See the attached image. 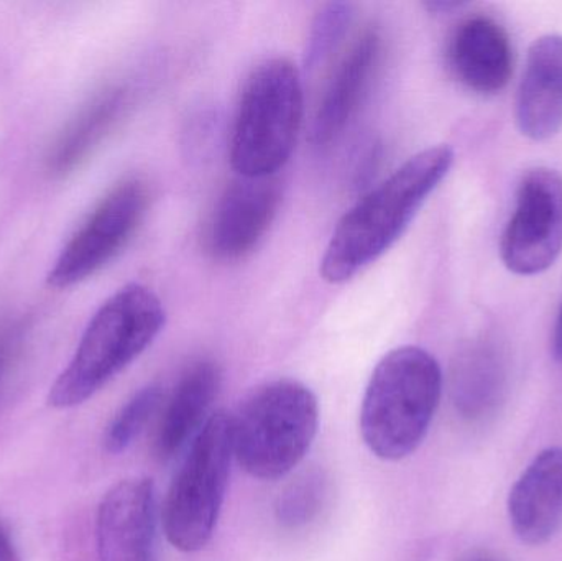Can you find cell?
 Wrapping results in <instances>:
<instances>
[{
  "instance_id": "1",
  "label": "cell",
  "mask_w": 562,
  "mask_h": 561,
  "mask_svg": "<svg viewBox=\"0 0 562 561\" xmlns=\"http://www.w3.org/2000/svg\"><path fill=\"white\" fill-rule=\"evenodd\" d=\"M452 164L454 150L448 145L426 148L357 201L330 236L321 277L339 285L379 260L408 229Z\"/></svg>"
},
{
  "instance_id": "2",
  "label": "cell",
  "mask_w": 562,
  "mask_h": 561,
  "mask_svg": "<svg viewBox=\"0 0 562 561\" xmlns=\"http://www.w3.org/2000/svg\"><path fill=\"white\" fill-rule=\"evenodd\" d=\"M167 322L157 293L131 283L102 303L48 395L55 408L85 404L158 338Z\"/></svg>"
},
{
  "instance_id": "3",
  "label": "cell",
  "mask_w": 562,
  "mask_h": 561,
  "mask_svg": "<svg viewBox=\"0 0 562 561\" xmlns=\"http://www.w3.org/2000/svg\"><path fill=\"white\" fill-rule=\"evenodd\" d=\"M442 372L418 346H402L380 359L360 408L363 444L380 460L400 461L418 450L438 411Z\"/></svg>"
},
{
  "instance_id": "4",
  "label": "cell",
  "mask_w": 562,
  "mask_h": 561,
  "mask_svg": "<svg viewBox=\"0 0 562 561\" xmlns=\"http://www.w3.org/2000/svg\"><path fill=\"white\" fill-rule=\"evenodd\" d=\"M317 425L319 404L310 388L293 379L267 382L233 415L234 458L257 480H281L306 457Z\"/></svg>"
},
{
  "instance_id": "5",
  "label": "cell",
  "mask_w": 562,
  "mask_h": 561,
  "mask_svg": "<svg viewBox=\"0 0 562 561\" xmlns=\"http://www.w3.org/2000/svg\"><path fill=\"white\" fill-rule=\"evenodd\" d=\"M303 124V85L286 58L260 63L247 78L231 137L239 177H276L290 160Z\"/></svg>"
},
{
  "instance_id": "6",
  "label": "cell",
  "mask_w": 562,
  "mask_h": 561,
  "mask_svg": "<svg viewBox=\"0 0 562 561\" xmlns=\"http://www.w3.org/2000/svg\"><path fill=\"white\" fill-rule=\"evenodd\" d=\"M233 458V415L214 412L187 448L161 506V527L175 549L198 552L213 539Z\"/></svg>"
},
{
  "instance_id": "7",
  "label": "cell",
  "mask_w": 562,
  "mask_h": 561,
  "mask_svg": "<svg viewBox=\"0 0 562 561\" xmlns=\"http://www.w3.org/2000/svg\"><path fill=\"white\" fill-rule=\"evenodd\" d=\"M147 206V184L142 180H125L109 191L63 247L49 270V285L68 289L99 272L127 246Z\"/></svg>"
},
{
  "instance_id": "8",
  "label": "cell",
  "mask_w": 562,
  "mask_h": 561,
  "mask_svg": "<svg viewBox=\"0 0 562 561\" xmlns=\"http://www.w3.org/2000/svg\"><path fill=\"white\" fill-rule=\"evenodd\" d=\"M562 253V175L531 168L517 188L515 211L505 227L501 256L517 276H538Z\"/></svg>"
},
{
  "instance_id": "9",
  "label": "cell",
  "mask_w": 562,
  "mask_h": 561,
  "mask_svg": "<svg viewBox=\"0 0 562 561\" xmlns=\"http://www.w3.org/2000/svg\"><path fill=\"white\" fill-rule=\"evenodd\" d=\"M281 200L276 177L234 180L221 194L207 221L204 246L223 262L249 256L276 220Z\"/></svg>"
},
{
  "instance_id": "10",
  "label": "cell",
  "mask_w": 562,
  "mask_h": 561,
  "mask_svg": "<svg viewBox=\"0 0 562 561\" xmlns=\"http://www.w3.org/2000/svg\"><path fill=\"white\" fill-rule=\"evenodd\" d=\"M161 510L147 478L115 484L99 506V561H158Z\"/></svg>"
},
{
  "instance_id": "11",
  "label": "cell",
  "mask_w": 562,
  "mask_h": 561,
  "mask_svg": "<svg viewBox=\"0 0 562 561\" xmlns=\"http://www.w3.org/2000/svg\"><path fill=\"white\" fill-rule=\"evenodd\" d=\"M448 58L456 78L479 94H497L514 72L510 36L487 15H472L459 23L449 40Z\"/></svg>"
},
{
  "instance_id": "12",
  "label": "cell",
  "mask_w": 562,
  "mask_h": 561,
  "mask_svg": "<svg viewBox=\"0 0 562 561\" xmlns=\"http://www.w3.org/2000/svg\"><path fill=\"white\" fill-rule=\"evenodd\" d=\"M382 45L379 30H366L337 66L311 127L316 147H326L346 131L379 68Z\"/></svg>"
},
{
  "instance_id": "13",
  "label": "cell",
  "mask_w": 562,
  "mask_h": 561,
  "mask_svg": "<svg viewBox=\"0 0 562 561\" xmlns=\"http://www.w3.org/2000/svg\"><path fill=\"white\" fill-rule=\"evenodd\" d=\"M515 536L528 546L550 542L562 527V448L541 451L508 497Z\"/></svg>"
},
{
  "instance_id": "14",
  "label": "cell",
  "mask_w": 562,
  "mask_h": 561,
  "mask_svg": "<svg viewBox=\"0 0 562 561\" xmlns=\"http://www.w3.org/2000/svg\"><path fill=\"white\" fill-rule=\"evenodd\" d=\"M220 388L221 369L216 362L200 359L184 369L173 391L161 404L154 441L158 460H173L190 447L211 417L207 414Z\"/></svg>"
},
{
  "instance_id": "15",
  "label": "cell",
  "mask_w": 562,
  "mask_h": 561,
  "mask_svg": "<svg viewBox=\"0 0 562 561\" xmlns=\"http://www.w3.org/2000/svg\"><path fill=\"white\" fill-rule=\"evenodd\" d=\"M517 125L531 141H548L562 128V36L544 35L528 49L517 96Z\"/></svg>"
},
{
  "instance_id": "16",
  "label": "cell",
  "mask_w": 562,
  "mask_h": 561,
  "mask_svg": "<svg viewBox=\"0 0 562 561\" xmlns=\"http://www.w3.org/2000/svg\"><path fill=\"white\" fill-rule=\"evenodd\" d=\"M504 391V364L494 349L474 346L458 356L451 371V397L462 417L484 420L497 411Z\"/></svg>"
},
{
  "instance_id": "17",
  "label": "cell",
  "mask_w": 562,
  "mask_h": 561,
  "mask_svg": "<svg viewBox=\"0 0 562 561\" xmlns=\"http://www.w3.org/2000/svg\"><path fill=\"white\" fill-rule=\"evenodd\" d=\"M125 105L127 89L114 86L99 92L59 135L48 157L49 171L63 177L75 170L111 131Z\"/></svg>"
},
{
  "instance_id": "18",
  "label": "cell",
  "mask_w": 562,
  "mask_h": 561,
  "mask_svg": "<svg viewBox=\"0 0 562 561\" xmlns=\"http://www.w3.org/2000/svg\"><path fill=\"white\" fill-rule=\"evenodd\" d=\"M329 496L326 474L310 470L294 478L281 491L276 504V517L284 529L297 530L319 517Z\"/></svg>"
},
{
  "instance_id": "19",
  "label": "cell",
  "mask_w": 562,
  "mask_h": 561,
  "mask_svg": "<svg viewBox=\"0 0 562 561\" xmlns=\"http://www.w3.org/2000/svg\"><path fill=\"white\" fill-rule=\"evenodd\" d=\"M164 399V389L158 384L147 385L128 399L105 431L104 444L109 453L119 455L127 450L160 411Z\"/></svg>"
},
{
  "instance_id": "20",
  "label": "cell",
  "mask_w": 562,
  "mask_h": 561,
  "mask_svg": "<svg viewBox=\"0 0 562 561\" xmlns=\"http://www.w3.org/2000/svg\"><path fill=\"white\" fill-rule=\"evenodd\" d=\"M352 16V7L349 3H329L317 13L307 38V68H316L333 55L334 49L342 42Z\"/></svg>"
},
{
  "instance_id": "21",
  "label": "cell",
  "mask_w": 562,
  "mask_h": 561,
  "mask_svg": "<svg viewBox=\"0 0 562 561\" xmlns=\"http://www.w3.org/2000/svg\"><path fill=\"white\" fill-rule=\"evenodd\" d=\"M22 345L23 328L20 323L15 319L0 318V399L19 361Z\"/></svg>"
},
{
  "instance_id": "22",
  "label": "cell",
  "mask_w": 562,
  "mask_h": 561,
  "mask_svg": "<svg viewBox=\"0 0 562 561\" xmlns=\"http://www.w3.org/2000/svg\"><path fill=\"white\" fill-rule=\"evenodd\" d=\"M0 561H22L15 547H13L12 540L2 527H0Z\"/></svg>"
},
{
  "instance_id": "23",
  "label": "cell",
  "mask_w": 562,
  "mask_h": 561,
  "mask_svg": "<svg viewBox=\"0 0 562 561\" xmlns=\"http://www.w3.org/2000/svg\"><path fill=\"white\" fill-rule=\"evenodd\" d=\"M553 351L558 361L562 362V306L560 315H558L557 326H554Z\"/></svg>"
},
{
  "instance_id": "24",
  "label": "cell",
  "mask_w": 562,
  "mask_h": 561,
  "mask_svg": "<svg viewBox=\"0 0 562 561\" xmlns=\"http://www.w3.org/2000/svg\"><path fill=\"white\" fill-rule=\"evenodd\" d=\"M472 561H494V560L479 559V560H472Z\"/></svg>"
}]
</instances>
